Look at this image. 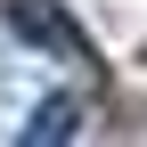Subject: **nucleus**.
I'll use <instances>...</instances> for the list:
<instances>
[{
  "label": "nucleus",
  "instance_id": "nucleus-1",
  "mask_svg": "<svg viewBox=\"0 0 147 147\" xmlns=\"http://www.w3.org/2000/svg\"><path fill=\"white\" fill-rule=\"evenodd\" d=\"M8 25H25V41H41V49H74L65 16L49 8V0H16V8H8Z\"/></svg>",
  "mask_w": 147,
  "mask_h": 147
},
{
  "label": "nucleus",
  "instance_id": "nucleus-2",
  "mask_svg": "<svg viewBox=\"0 0 147 147\" xmlns=\"http://www.w3.org/2000/svg\"><path fill=\"white\" fill-rule=\"evenodd\" d=\"M74 123H82V90H65V98H49L41 115H33V139H65Z\"/></svg>",
  "mask_w": 147,
  "mask_h": 147
}]
</instances>
